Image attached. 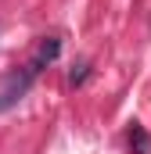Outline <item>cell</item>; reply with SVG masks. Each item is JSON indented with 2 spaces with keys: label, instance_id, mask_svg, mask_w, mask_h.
I'll use <instances>...</instances> for the list:
<instances>
[{
  "label": "cell",
  "instance_id": "obj_1",
  "mask_svg": "<svg viewBox=\"0 0 151 154\" xmlns=\"http://www.w3.org/2000/svg\"><path fill=\"white\" fill-rule=\"evenodd\" d=\"M40 72L33 68V65H25L22 72H11V75L0 82V111H7L11 104H18L22 97H25V90L33 86V79H36Z\"/></svg>",
  "mask_w": 151,
  "mask_h": 154
},
{
  "label": "cell",
  "instance_id": "obj_2",
  "mask_svg": "<svg viewBox=\"0 0 151 154\" xmlns=\"http://www.w3.org/2000/svg\"><path fill=\"white\" fill-rule=\"evenodd\" d=\"M58 54H61V39H58V36H47V39L36 47V54H33V61H29V65L40 72V68H47V65H50Z\"/></svg>",
  "mask_w": 151,
  "mask_h": 154
},
{
  "label": "cell",
  "instance_id": "obj_3",
  "mask_svg": "<svg viewBox=\"0 0 151 154\" xmlns=\"http://www.w3.org/2000/svg\"><path fill=\"white\" fill-rule=\"evenodd\" d=\"M130 147H133V154H151V136L140 122L130 125Z\"/></svg>",
  "mask_w": 151,
  "mask_h": 154
}]
</instances>
